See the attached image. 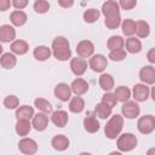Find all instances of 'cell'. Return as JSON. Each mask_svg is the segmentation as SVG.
Returning a JSON list of instances; mask_svg holds the SVG:
<instances>
[{
  "label": "cell",
  "mask_w": 155,
  "mask_h": 155,
  "mask_svg": "<svg viewBox=\"0 0 155 155\" xmlns=\"http://www.w3.org/2000/svg\"><path fill=\"white\" fill-rule=\"evenodd\" d=\"M102 13L104 16V24L108 29H116L121 24L120 7L116 1L108 0L102 5Z\"/></svg>",
  "instance_id": "cell-1"
},
{
  "label": "cell",
  "mask_w": 155,
  "mask_h": 155,
  "mask_svg": "<svg viewBox=\"0 0 155 155\" xmlns=\"http://www.w3.org/2000/svg\"><path fill=\"white\" fill-rule=\"evenodd\" d=\"M51 52L56 59L62 61V62L68 61L71 57V50H70V44H69L68 39H65L64 36L54 38L52 41Z\"/></svg>",
  "instance_id": "cell-2"
},
{
  "label": "cell",
  "mask_w": 155,
  "mask_h": 155,
  "mask_svg": "<svg viewBox=\"0 0 155 155\" xmlns=\"http://www.w3.org/2000/svg\"><path fill=\"white\" fill-rule=\"evenodd\" d=\"M122 127H124V117L119 114H115V115L110 116L109 121L107 122V125L104 127V133H105L107 138L115 139L120 136Z\"/></svg>",
  "instance_id": "cell-3"
},
{
  "label": "cell",
  "mask_w": 155,
  "mask_h": 155,
  "mask_svg": "<svg viewBox=\"0 0 155 155\" xmlns=\"http://www.w3.org/2000/svg\"><path fill=\"white\" fill-rule=\"evenodd\" d=\"M137 137L133 134V133H122L117 137V140H116V145H117V149L120 151H124V153H127V151H131L133 150L136 147H137Z\"/></svg>",
  "instance_id": "cell-4"
},
{
  "label": "cell",
  "mask_w": 155,
  "mask_h": 155,
  "mask_svg": "<svg viewBox=\"0 0 155 155\" xmlns=\"http://www.w3.org/2000/svg\"><path fill=\"white\" fill-rule=\"evenodd\" d=\"M137 128L143 134H149L155 130V117L153 115H144L138 119Z\"/></svg>",
  "instance_id": "cell-5"
},
{
  "label": "cell",
  "mask_w": 155,
  "mask_h": 155,
  "mask_svg": "<svg viewBox=\"0 0 155 155\" xmlns=\"http://www.w3.org/2000/svg\"><path fill=\"white\" fill-rule=\"evenodd\" d=\"M121 113H122V117L126 119H136L139 113H140V108L138 105L137 102L134 101H127L122 104L121 107Z\"/></svg>",
  "instance_id": "cell-6"
},
{
  "label": "cell",
  "mask_w": 155,
  "mask_h": 155,
  "mask_svg": "<svg viewBox=\"0 0 155 155\" xmlns=\"http://www.w3.org/2000/svg\"><path fill=\"white\" fill-rule=\"evenodd\" d=\"M88 65H90V68H91L93 71H96V73H102V71L105 70V68H107V65H108V58H107L104 54H101V53L93 54V56H91V58H90Z\"/></svg>",
  "instance_id": "cell-7"
},
{
  "label": "cell",
  "mask_w": 155,
  "mask_h": 155,
  "mask_svg": "<svg viewBox=\"0 0 155 155\" xmlns=\"http://www.w3.org/2000/svg\"><path fill=\"white\" fill-rule=\"evenodd\" d=\"M18 149L24 155H34L38 151V143L33 138L23 137L18 142Z\"/></svg>",
  "instance_id": "cell-8"
},
{
  "label": "cell",
  "mask_w": 155,
  "mask_h": 155,
  "mask_svg": "<svg viewBox=\"0 0 155 155\" xmlns=\"http://www.w3.org/2000/svg\"><path fill=\"white\" fill-rule=\"evenodd\" d=\"M93 52H94V45L90 40H81L76 45V53L80 58H84V59L88 58L93 56Z\"/></svg>",
  "instance_id": "cell-9"
},
{
  "label": "cell",
  "mask_w": 155,
  "mask_h": 155,
  "mask_svg": "<svg viewBox=\"0 0 155 155\" xmlns=\"http://www.w3.org/2000/svg\"><path fill=\"white\" fill-rule=\"evenodd\" d=\"M134 102H145L150 97V88L144 84H136L132 90Z\"/></svg>",
  "instance_id": "cell-10"
},
{
  "label": "cell",
  "mask_w": 155,
  "mask_h": 155,
  "mask_svg": "<svg viewBox=\"0 0 155 155\" xmlns=\"http://www.w3.org/2000/svg\"><path fill=\"white\" fill-rule=\"evenodd\" d=\"M54 96L62 101V102H68L71 97V90H70V86L65 82H59L54 87V91H53Z\"/></svg>",
  "instance_id": "cell-11"
},
{
  "label": "cell",
  "mask_w": 155,
  "mask_h": 155,
  "mask_svg": "<svg viewBox=\"0 0 155 155\" xmlns=\"http://www.w3.org/2000/svg\"><path fill=\"white\" fill-rule=\"evenodd\" d=\"M70 69H71L74 75L81 76V75L85 74V71L87 69V62L84 58H80V57L71 58L70 59Z\"/></svg>",
  "instance_id": "cell-12"
},
{
  "label": "cell",
  "mask_w": 155,
  "mask_h": 155,
  "mask_svg": "<svg viewBox=\"0 0 155 155\" xmlns=\"http://www.w3.org/2000/svg\"><path fill=\"white\" fill-rule=\"evenodd\" d=\"M139 79L144 85H153L155 82V68L153 65H145L139 71Z\"/></svg>",
  "instance_id": "cell-13"
},
{
  "label": "cell",
  "mask_w": 155,
  "mask_h": 155,
  "mask_svg": "<svg viewBox=\"0 0 155 155\" xmlns=\"http://www.w3.org/2000/svg\"><path fill=\"white\" fill-rule=\"evenodd\" d=\"M31 126L41 132V131H45L48 126V116L47 114H44V113H38V114H34L33 119H31Z\"/></svg>",
  "instance_id": "cell-14"
},
{
  "label": "cell",
  "mask_w": 155,
  "mask_h": 155,
  "mask_svg": "<svg viewBox=\"0 0 155 155\" xmlns=\"http://www.w3.org/2000/svg\"><path fill=\"white\" fill-rule=\"evenodd\" d=\"M70 90L73 93H75V96H82L88 91V84L86 80L78 78V79L73 80V82L70 85Z\"/></svg>",
  "instance_id": "cell-15"
},
{
  "label": "cell",
  "mask_w": 155,
  "mask_h": 155,
  "mask_svg": "<svg viewBox=\"0 0 155 155\" xmlns=\"http://www.w3.org/2000/svg\"><path fill=\"white\" fill-rule=\"evenodd\" d=\"M16 38V30L10 24H4L0 27V41L1 42H12Z\"/></svg>",
  "instance_id": "cell-16"
},
{
  "label": "cell",
  "mask_w": 155,
  "mask_h": 155,
  "mask_svg": "<svg viewBox=\"0 0 155 155\" xmlns=\"http://www.w3.org/2000/svg\"><path fill=\"white\" fill-rule=\"evenodd\" d=\"M51 145L57 151H64V150H67L69 148V139L64 134H57V136H54L52 138Z\"/></svg>",
  "instance_id": "cell-17"
},
{
  "label": "cell",
  "mask_w": 155,
  "mask_h": 155,
  "mask_svg": "<svg viewBox=\"0 0 155 155\" xmlns=\"http://www.w3.org/2000/svg\"><path fill=\"white\" fill-rule=\"evenodd\" d=\"M68 113L64 110H56L51 115V121L57 127H64L68 124Z\"/></svg>",
  "instance_id": "cell-18"
},
{
  "label": "cell",
  "mask_w": 155,
  "mask_h": 155,
  "mask_svg": "<svg viewBox=\"0 0 155 155\" xmlns=\"http://www.w3.org/2000/svg\"><path fill=\"white\" fill-rule=\"evenodd\" d=\"M34 116V108L30 105H21L16 109V117L17 120H27L30 121Z\"/></svg>",
  "instance_id": "cell-19"
},
{
  "label": "cell",
  "mask_w": 155,
  "mask_h": 155,
  "mask_svg": "<svg viewBox=\"0 0 155 155\" xmlns=\"http://www.w3.org/2000/svg\"><path fill=\"white\" fill-rule=\"evenodd\" d=\"M52 52H51V48L45 46V45H40V46H36L33 51V56L36 61H40V62H45L46 59H48L51 57Z\"/></svg>",
  "instance_id": "cell-20"
},
{
  "label": "cell",
  "mask_w": 155,
  "mask_h": 155,
  "mask_svg": "<svg viewBox=\"0 0 155 155\" xmlns=\"http://www.w3.org/2000/svg\"><path fill=\"white\" fill-rule=\"evenodd\" d=\"M99 121L94 115H87L84 119V128L88 133H96L99 130Z\"/></svg>",
  "instance_id": "cell-21"
},
{
  "label": "cell",
  "mask_w": 155,
  "mask_h": 155,
  "mask_svg": "<svg viewBox=\"0 0 155 155\" xmlns=\"http://www.w3.org/2000/svg\"><path fill=\"white\" fill-rule=\"evenodd\" d=\"M29 50V45L25 40H15L11 42V51L13 54H18V56H22V54H25Z\"/></svg>",
  "instance_id": "cell-22"
},
{
  "label": "cell",
  "mask_w": 155,
  "mask_h": 155,
  "mask_svg": "<svg viewBox=\"0 0 155 155\" xmlns=\"http://www.w3.org/2000/svg\"><path fill=\"white\" fill-rule=\"evenodd\" d=\"M0 64L5 69H12L17 64V58L12 52L2 53L1 57H0Z\"/></svg>",
  "instance_id": "cell-23"
},
{
  "label": "cell",
  "mask_w": 155,
  "mask_h": 155,
  "mask_svg": "<svg viewBox=\"0 0 155 155\" xmlns=\"http://www.w3.org/2000/svg\"><path fill=\"white\" fill-rule=\"evenodd\" d=\"M28 17H27V13L24 11H21V10H15L11 15H10V21L13 25L16 27H21L23 24H25Z\"/></svg>",
  "instance_id": "cell-24"
},
{
  "label": "cell",
  "mask_w": 155,
  "mask_h": 155,
  "mask_svg": "<svg viewBox=\"0 0 155 155\" xmlns=\"http://www.w3.org/2000/svg\"><path fill=\"white\" fill-rule=\"evenodd\" d=\"M98 82H99L101 88H102L103 91H105V92H109V91L114 87V85H115L114 78H113L110 74H107V73H103V74L99 76Z\"/></svg>",
  "instance_id": "cell-25"
},
{
  "label": "cell",
  "mask_w": 155,
  "mask_h": 155,
  "mask_svg": "<svg viewBox=\"0 0 155 155\" xmlns=\"http://www.w3.org/2000/svg\"><path fill=\"white\" fill-rule=\"evenodd\" d=\"M85 109V101L80 96H75L69 102V110L74 114H79Z\"/></svg>",
  "instance_id": "cell-26"
},
{
  "label": "cell",
  "mask_w": 155,
  "mask_h": 155,
  "mask_svg": "<svg viewBox=\"0 0 155 155\" xmlns=\"http://www.w3.org/2000/svg\"><path fill=\"white\" fill-rule=\"evenodd\" d=\"M124 46H125V40L120 35H113V36H110L108 39L107 47L109 48V51L120 50V48H124Z\"/></svg>",
  "instance_id": "cell-27"
},
{
  "label": "cell",
  "mask_w": 155,
  "mask_h": 155,
  "mask_svg": "<svg viewBox=\"0 0 155 155\" xmlns=\"http://www.w3.org/2000/svg\"><path fill=\"white\" fill-rule=\"evenodd\" d=\"M125 45H126V50L130 53H138L142 50V42H140V40L137 39V38H134V36H130L126 40Z\"/></svg>",
  "instance_id": "cell-28"
},
{
  "label": "cell",
  "mask_w": 155,
  "mask_h": 155,
  "mask_svg": "<svg viewBox=\"0 0 155 155\" xmlns=\"http://www.w3.org/2000/svg\"><path fill=\"white\" fill-rule=\"evenodd\" d=\"M114 96L116 97L117 102L125 103V102H127V101L130 99V97H131V91H130V88L126 87V86H117V87L115 88V91H114Z\"/></svg>",
  "instance_id": "cell-29"
},
{
  "label": "cell",
  "mask_w": 155,
  "mask_h": 155,
  "mask_svg": "<svg viewBox=\"0 0 155 155\" xmlns=\"http://www.w3.org/2000/svg\"><path fill=\"white\" fill-rule=\"evenodd\" d=\"M138 38H147L150 34V25L145 21H138L136 22V33Z\"/></svg>",
  "instance_id": "cell-30"
},
{
  "label": "cell",
  "mask_w": 155,
  "mask_h": 155,
  "mask_svg": "<svg viewBox=\"0 0 155 155\" xmlns=\"http://www.w3.org/2000/svg\"><path fill=\"white\" fill-rule=\"evenodd\" d=\"M34 107L40 111V113H44V114H48V113H52V105L51 103L45 99V98H36L34 101Z\"/></svg>",
  "instance_id": "cell-31"
},
{
  "label": "cell",
  "mask_w": 155,
  "mask_h": 155,
  "mask_svg": "<svg viewBox=\"0 0 155 155\" xmlns=\"http://www.w3.org/2000/svg\"><path fill=\"white\" fill-rule=\"evenodd\" d=\"M31 130V124L30 121H27V120H17L16 122V132L17 134L22 136V137H25Z\"/></svg>",
  "instance_id": "cell-32"
},
{
  "label": "cell",
  "mask_w": 155,
  "mask_h": 155,
  "mask_svg": "<svg viewBox=\"0 0 155 155\" xmlns=\"http://www.w3.org/2000/svg\"><path fill=\"white\" fill-rule=\"evenodd\" d=\"M121 28H122V33L126 36H132L136 33V21L127 18L121 23Z\"/></svg>",
  "instance_id": "cell-33"
},
{
  "label": "cell",
  "mask_w": 155,
  "mask_h": 155,
  "mask_svg": "<svg viewBox=\"0 0 155 155\" xmlns=\"http://www.w3.org/2000/svg\"><path fill=\"white\" fill-rule=\"evenodd\" d=\"M111 108L107 107L105 104H103L102 102L98 103L94 108V113H96V116H98L99 119H108L110 115H111Z\"/></svg>",
  "instance_id": "cell-34"
},
{
  "label": "cell",
  "mask_w": 155,
  "mask_h": 155,
  "mask_svg": "<svg viewBox=\"0 0 155 155\" xmlns=\"http://www.w3.org/2000/svg\"><path fill=\"white\" fill-rule=\"evenodd\" d=\"M99 16H101V12L96 8H87L82 15L84 21L86 23H94L96 21H98Z\"/></svg>",
  "instance_id": "cell-35"
},
{
  "label": "cell",
  "mask_w": 155,
  "mask_h": 155,
  "mask_svg": "<svg viewBox=\"0 0 155 155\" xmlns=\"http://www.w3.org/2000/svg\"><path fill=\"white\" fill-rule=\"evenodd\" d=\"M4 105L7 109H17L19 105V99L15 94H8L4 99Z\"/></svg>",
  "instance_id": "cell-36"
},
{
  "label": "cell",
  "mask_w": 155,
  "mask_h": 155,
  "mask_svg": "<svg viewBox=\"0 0 155 155\" xmlns=\"http://www.w3.org/2000/svg\"><path fill=\"white\" fill-rule=\"evenodd\" d=\"M102 103L105 104L107 107H109V108L113 109V108L116 105L117 99H116V97L114 96V93H111V92H107V93H104L103 97H102Z\"/></svg>",
  "instance_id": "cell-37"
},
{
  "label": "cell",
  "mask_w": 155,
  "mask_h": 155,
  "mask_svg": "<svg viewBox=\"0 0 155 155\" xmlns=\"http://www.w3.org/2000/svg\"><path fill=\"white\" fill-rule=\"evenodd\" d=\"M34 10L36 13H46L50 10V4L46 0H36L34 2Z\"/></svg>",
  "instance_id": "cell-38"
},
{
  "label": "cell",
  "mask_w": 155,
  "mask_h": 155,
  "mask_svg": "<svg viewBox=\"0 0 155 155\" xmlns=\"http://www.w3.org/2000/svg\"><path fill=\"white\" fill-rule=\"evenodd\" d=\"M108 58H109V59H111V61H114V62H120V61H124V59L126 58V51H125L124 48L110 51V52H109Z\"/></svg>",
  "instance_id": "cell-39"
},
{
  "label": "cell",
  "mask_w": 155,
  "mask_h": 155,
  "mask_svg": "<svg viewBox=\"0 0 155 155\" xmlns=\"http://www.w3.org/2000/svg\"><path fill=\"white\" fill-rule=\"evenodd\" d=\"M117 4H119V7H121L122 10H132L137 5V1L136 0H121Z\"/></svg>",
  "instance_id": "cell-40"
},
{
  "label": "cell",
  "mask_w": 155,
  "mask_h": 155,
  "mask_svg": "<svg viewBox=\"0 0 155 155\" xmlns=\"http://www.w3.org/2000/svg\"><path fill=\"white\" fill-rule=\"evenodd\" d=\"M11 5L16 10H21L22 11V8H24L28 5V0H13V1H11Z\"/></svg>",
  "instance_id": "cell-41"
},
{
  "label": "cell",
  "mask_w": 155,
  "mask_h": 155,
  "mask_svg": "<svg viewBox=\"0 0 155 155\" xmlns=\"http://www.w3.org/2000/svg\"><path fill=\"white\" fill-rule=\"evenodd\" d=\"M57 2H58L59 6H62L64 8H68V7H70V6L74 5V1L73 0H58Z\"/></svg>",
  "instance_id": "cell-42"
},
{
  "label": "cell",
  "mask_w": 155,
  "mask_h": 155,
  "mask_svg": "<svg viewBox=\"0 0 155 155\" xmlns=\"http://www.w3.org/2000/svg\"><path fill=\"white\" fill-rule=\"evenodd\" d=\"M10 6H12L10 0H0V11H6Z\"/></svg>",
  "instance_id": "cell-43"
},
{
  "label": "cell",
  "mask_w": 155,
  "mask_h": 155,
  "mask_svg": "<svg viewBox=\"0 0 155 155\" xmlns=\"http://www.w3.org/2000/svg\"><path fill=\"white\" fill-rule=\"evenodd\" d=\"M147 58H148V61L153 64V63H155V48L154 47H151L150 50H149V52H148V54H147Z\"/></svg>",
  "instance_id": "cell-44"
},
{
  "label": "cell",
  "mask_w": 155,
  "mask_h": 155,
  "mask_svg": "<svg viewBox=\"0 0 155 155\" xmlns=\"http://www.w3.org/2000/svg\"><path fill=\"white\" fill-rule=\"evenodd\" d=\"M147 155H155V148H150L148 151H147Z\"/></svg>",
  "instance_id": "cell-45"
},
{
  "label": "cell",
  "mask_w": 155,
  "mask_h": 155,
  "mask_svg": "<svg viewBox=\"0 0 155 155\" xmlns=\"http://www.w3.org/2000/svg\"><path fill=\"white\" fill-rule=\"evenodd\" d=\"M109 155H122L120 151H111V153H109Z\"/></svg>",
  "instance_id": "cell-46"
},
{
  "label": "cell",
  "mask_w": 155,
  "mask_h": 155,
  "mask_svg": "<svg viewBox=\"0 0 155 155\" xmlns=\"http://www.w3.org/2000/svg\"><path fill=\"white\" fill-rule=\"evenodd\" d=\"M79 155H92L91 153H86V151H84V153H80Z\"/></svg>",
  "instance_id": "cell-47"
},
{
  "label": "cell",
  "mask_w": 155,
  "mask_h": 155,
  "mask_svg": "<svg viewBox=\"0 0 155 155\" xmlns=\"http://www.w3.org/2000/svg\"><path fill=\"white\" fill-rule=\"evenodd\" d=\"M2 52H4V48H2V46H1V44H0V57H1Z\"/></svg>",
  "instance_id": "cell-48"
}]
</instances>
